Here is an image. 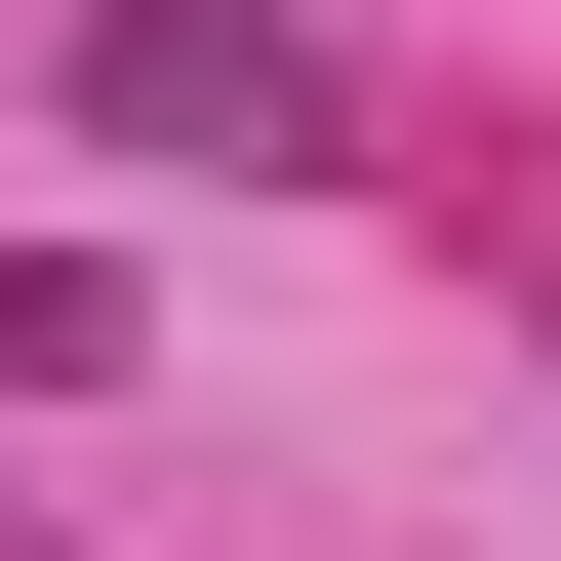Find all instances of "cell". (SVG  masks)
<instances>
[{"label":"cell","instance_id":"cell-1","mask_svg":"<svg viewBox=\"0 0 561 561\" xmlns=\"http://www.w3.org/2000/svg\"><path fill=\"white\" fill-rule=\"evenodd\" d=\"M81 121H121V161H362L321 0H81Z\"/></svg>","mask_w":561,"mask_h":561},{"label":"cell","instance_id":"cell-2","mask_svg":"<svg viewBox=\"0 0 561 561\" xmlns=\"http://www.w3.org/2000/svg\"><path fill=\"white\" fill-rule=\"evenodd\" d=\"M81 362H121V280H81V241H0V401H81Z\"/></svg>","mask_w":561,"mask_h":561},{"label":"cell","instance_id":"cell-3","mask_svg":"<svg viewBox=\"0 0 561 561\" xmlns=\"http://www.w3.org/2000/svg\"><path fill=\"white\" fill-rule=\"evenodd\" d=\"M442 241H522V321H561V161H522V201H481V161H442Z\"/></svg>","mask_w":561,"mask_h":561}]
</instances>
